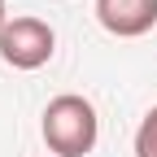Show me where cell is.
Wrapping results in <instances>:
<instances>
[{"instance_id": "6da1fadb", "label": "cell", "mask_w": 157, "mask_h": 157, "mask_svg": "<svg viewBox=\"0 0 157 157\" xmlns=\"http://www.w3.org/2000/svg\"><path fill=\"white\" fill-rule=\"evenodd\" d=\"M44 144H48V153H57V157H83V153H92L96 148V109H92V101H83V96H74V92H66V96H52L48 101V109H44Z\"/></svg>"}, {"instance_id": "7a4b0ae2", "label": "cell", "mask_w": 157, "mask_h": 157, "mask_svg": "<svg viewBox=\"0 0 157 157\" xmlns=\"http://www.w3.org/2000/svg\"><path fill=\"white\" fill-rule=\"evenodd\" d=\"M52 48H57V35L39 17H9L0 31V57L13 70H39L52 57Z\"/></svg>"}, {"instance_id": "3957f363", "label": "cell", "mask_w": 157, "mask_h": 157, "mask_svg": "<svg viewBox=\"0 0 157 157\" xmlns=\"http://www.w3.org/2000/svg\"><path fill=\"white\" fill-rule=\"evenodd\" d=\"M96 22L118 39H135V35L153 31L157 0H96Z\"/></svg>"}, {"instance_id": "277c9868", "label": "cell", "mask_w": 157, "mask_h": 157, "mask_svg": "<svg viewBox=\"0 0 157 157\" xmlns=\"http://www.w3.org/2000/svg\"><path fill=\"white\" fill-rule=\"evenodd\" d=\"M135 157H157V105L144 113L140 131H135Z\"/></svg>"}, {"instance_id": "5b68a950", "label": "cell", "mask_w": 157, "mask_h": 157, "mask_svg": "<svg viewBox=\"0 0 157 157\" xmlns=\"http://www.w3.org/2000/svg\"><path fill=\"white\" fill-rule=\"evenodd\" d=\"M5 22H9V17H5V0H0V31H5Z\"/></svg>"}]
</instances>
